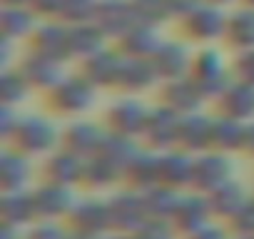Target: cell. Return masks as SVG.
Instances as JSON below:
<instances>
[{"instance_id":"cell-1","label":"cell","mask_w":254,"mask_h":239,"mask_svg":"<svg viewBox=\"0 0 254 239\" xmlns=\"http://www.w3.org/2000/svg\"><path fill=\"white\" fill-rule=\"evenodd\" d=\"M95 82L82 77H63L53 87V107L63 115H80L95 102Z\"/></svg>"},{"instance_id":"cell-2","label":"cell","mask_w":254,"mask_h":239,"mask_svg":"<svg viewBox=\"0 0 254 239\" xmlns=\"http://www.w3.org/2000/svg\"><path fill=\"white\" fill-rule=\"evenodd\" d=\"M13 137H15V145H18L20 152L43 155L58 142V130L48 117L30 115V117H20L18 130H15Z\"/></svg>"},{"instance_id":"cell-3","label":"cell","mask_w":254,"mask_h":239,"mask_svg":"<svg viewBox=\"0 0 254 239\" xmlns=\"http://www.w3.org/2000/svg\"><path fill=\"white\" fill-rule=\"evenodd\" d=\"M110 209V224L120 232H137L147 219V204H145V194L137 192H120L107 202Z\"/></svg>"},{"instance_id":"cell-4","label":"cell","mask_w":254,"mask_h":239,"mask_svg":"<svg viewBox=\"0 0 254 239\" xmlns=\"http://www.w3.org/2000/svg\"><path fill=\"white\" fill-rule=\"evenodd\" d=\"M192 80L199 85L204 97H222L224 90L232 85L227 80V70L222 62V55L214 50H204L192 62Z\"/></svg>"},{"instance_id":"cell-5","label":"cell","mask_w":254,"mask_h":239,"mask_svg":"<svg viewBox=\"0 0 254 239\" xmlns=\"http://www.w3.org/2000/svg\"><path fill=\"white\" fill-rule=\"evenodd\" d=\"M234 165L227 155L222 152H204L194 160V175H192V184L199 187L202 192H214L217 187H222L224 182L232 179Z\"/></svg>"},{"instance_id":"cell-6","label":"cell","mask_w":254,"mask_h":239,"mask_svg":"<svg viewBox=\"0 0 254 239\" xmlns=\"http://www.w3.org/2000/svg\"><path fill=\"white\" fill-rule=\"evenodd\" d=\"M180 122H182V115H180L177 110H172L170 105H162V107L150 110L142 135L150 140L152 147L165 150V147H172V145L177 142Z\"/></svg>"},{"instance_id":"cell-7","label":"cell","mask_w":254,"mask_h":239,"mask_svg":"<svg viewBox=\"0 0 254 239\" xmlns=\"http://www.w3.org/2000/svg\"><path fill=\"white\" fill-rule=\"evenodd\" d=\"M95 23L102 28L105 35L122 38L132 25H137L132 0H97Z\"/></svg>"},{"instance_id":"cell-8","label":"cell","mask_w":254,"mask_h":239,"mask_svg":"<svg viewBox=\"0 0 254 239\" xmlns=\"http://www.w3.org/2000/svg\"><path fill=\"white\" fill-rule=\"evenodd\" d=\"M147 110L137 102V100H120L107 110V120L115 132H122L127 137H135L140 132H145V122H147Z\"/></svg>"},{"instance_id":"cell-9","label":"cell","mask_w":254,"mask_h":239,"mask_svg":"<svg viewBox=\"0 0 254 239\" xmlns=\"http://www.w3.org/2000/svg\"><path fill=\"white\" fill-rule=\"evenodd\" d=\"M165 105H170L172 110H177L180 115H190L197 112L204 102V92L199 90V85L192 77H177V80H167L165 90H162Z\"/></svg>"},{"instance_id":"cell-10","label":"cell","mask_w":254,"mask_h":239,"mask_svg":"<svg viewBox=\"0 0 254 239\" xmlns=\"http://www.w3.org/2000/svg\"><path fill=\"white\" fill-rule=\"evenodd\" d=\"M23 77L30 82V87H43V90H53L60 80H63V67L60 60L48 58L43 53H33L23 60L20 65Z\"/></svg>"},{"instance_id":"cell-11","label":"cell","mask_w":254,"mask_h":239,"mask_svg":"<svg viewBox=\"0 0 254 239\" xmlns=\"http://www.w3.org/2000/svg\"><path fill=\"white\" fill-rule=\"evenodd\" d=\"M33 202H35V212H38L40 219H55V217H60L65 212H72V207H75L70 187L55 184V182L43 184L33 194Z\"/></svg>"},{"instance_id":"cell-12","label":"cell","mask_w":254,"mask_h":239,"mask_svg":"<svg viewBox=\"0 0 254 239\" xmlns=\"http://www.w3.org/2000/svg\"><path fill=\"white\" fill-rule=\"evenodd\" d=\"M185 28L192 38L197 40H214L222 33H227V18L222 15V10L217 5H199L194 13L187 15Z\"/></svg>"},{"instance_id":"cell-13","label":"cell","mask_w":254,"mask_h":239,"mask_svg":"<svg viewBox=\"0 0 254 239\" xmlns=\"http://www.w3.org/2000/svg\"><path fill=\"white\" fill-rule=\"evenodd\" d=\"M152 65H155L157 75L165 77V80L185 77V72L192 70L190 53H187V48L182 43H162L160 50L152 55Z\"/></svg>"},{"instance_id":"cell-14","label":"cell","mask_w":254,"mask_h":239,"mask_svg":"<svg viewBox=\"0 0 254 239\" xmlns=\"http://www.w3.org/2000/svg\"><path fill=\"white\" fill-rule=\"evenodd\" d=\"M212 122L214 120L190 112L182 115V122H180V135H177V145H182L187 152H199L204 147L212 145Z\"/></svg>"},{"instance_id":"cell-15","label":"cell","mask_w":254,"mask_h":239,"mask_svg":"<svg viewBox=\"0 0 254 239\" xmlns=\"http://www.w3.org/2000/svg\"><path fill=\"white\" fill-rule=\"evenodd\" d=\"M157 70L152 65V58H127L122 60V67H120V75H117V85L125 87L127 92H140V90H147L155 80H157Z\"/></svg>"},{"instance_id":"cell-16","label":"cell","mask_w":254,"mask_h":239,"mask_svg":"<svg viewBox=\"0 0 254 239\" xmlns=\"http://www.w3.org/2000/svg\"><path fill=\"white\" fill-rule=\"evenodd\" d=\"M209 214H214L209 199H204L199 194H190V197H182L180 199V207H177V212H175L172 219H175V227L180 232L194 234L197 229H202L207 224Z\"/></svg>"},{"instance_id":"cell-17","label":"cell","mask_w":254,"mask_h":239,"mask_svg":"<svg viewBox=\"0 0 254 239\" xmlns=\"http://www.w3.org/2000/svg\"><path fill=\"white\" fill-rule=\"evenodd\" d=\"M72 227L80 232H90V234H102L110 224V209L107 204H102L100 199H85V202H75L72 212H70Z\"/></svg>"},{"instance_id":"cell-18","label":"cell","mask_w":254,"mask_h":239,"mask_svg":"<svg viewBox=\"0 0 254 239\" xmlns=\"http://www.w3.org/2000/svg\"><path fill=\"white\" fill-rule=\"evenodd\" d=\"M70 28H63L60 23H48V25H40L35 33H33V43H35V53H43L48 58H55V60H65L70 58V38H67Z\"/></svg>"},{"instance_id":"cell-19","label":"cell","mask_w":254,"mask_h":239,"mask_svg":"<svg viewBox=\"0 0 254 239\" xmlns=\"http://www.w3.org/2000/svg\"><path fill=\"white\" fill-rule=\"evenodd\" d=\"M192 175H194V160H190L187 150L160 155V184L180 189L185 184H192Z\"/></svg>"},{"instance_id":"cell-20","label":"cell","mask_w":254,"mask_h":239,"mask_svg":"<svg viewBox=\"0 0 254 239\" xmlns=\"http://www.w3.org/2000/svg\"><path fill=\"white\" fill-rule=\"evenodd\" d=\"M105 132L92 122H72L65 130V147L80 157H92L100 152Z\"/></svg>"},{"instance_id":"cell-21","label":"cell","mask_w":254,"mask_h":239,"mask_svg":"<svg viewBox=\"0 0 254 239\" xmlns=\"http://www.w3.org/2000/svg\"><path fill=\"white\" fill-rule=\"evenodd\" d=\"M219 100H222V112L224 115L237 117V120H242V122L254 120V85L237 80L224 90V95Z\"/></svg>"},{"instance_id":"cell-22","label":"cell","mask_w":254,"mask_h":239,"mask_svg":"<svg viewBox=\"0 0 254 239\" xmlns=\"http://www.w3.org/2000/svg\"><path fill=\"white\" fill-rule=\"evenodd\" d=\"M82 170H85V157L65 150V152H58L48 160V167H45V177L48 182H55V184H75L82 179Z\"/></svg>"},{"instance_id":"cell-23","label":"cell","mask_w":254,"mask_h":239,"mask_svg":"<svg viewBox=\"0 0 254 239\" xmlns=\"http://www.w3.org/2000/svg\"><path fill=\"white\" fill-rule=\"evenodd\" d=\"M120 43L127 58H152L162 45V40L157 38V30L152 25H140V23L127 30L120 38Z\"/></svg>"},{"instance_id":"cell-24","label":"cell","mask_w":254,"mask_h":239,"mask_svg":"<svg viewBox=\"0 0 254 239\" xmlns=\"http://www.w3.org/2000/svg\"><path fill=\"white\" fill-rule=\"evenodd\" d=\"M122 55L110 53V50H100L90 58H85V77L95 85H117V75L122 67Z\"/></svg>"},{"instance_id":"cell-25","label":"cell","mask_w":254,"mask_h":239,"mask_svg":"<svg viewBox=\"0 0 254 239\" xmlns=\"http://www.w3.org/2000/svg\"><path fill=\"white\" fill-rule=\"evenodd\" d=\"M67 38H70V55L90 58V55H95V53L102 50L107 35L102 33V28L97 23H90L87 20V23L72 25L70 33H67Z\"/></svg>"},{"instance_id":"cell-26","label":"cell","mask_w":254,"mask_h":239,"mask_svg":"<svg viewBox=\"0 0 254 239\" xmlns=\"http://www.w3.org/2000/svg\"><path fill=\"white\" fill-rule=\"evenodd\" d=\"M137 145L132 142V137H127L122 132H112V135H105L102 145H100V157H105L112 167H117L120 172L127 170V165H130L137 155Z\"/></svg>"},{"instance_id":"cell-27","label":"cell","mask_w":254,"mask_h":239,"mask_svg":"<svg viewBox=\"0 0 254 239\" xmlns=\"http://www.w3.org/2000/svg\"><path fill=\"white\" fill-rule=\"evenodd\" d=\"M247 140V125L237 117H219L212 122V145L219 147L222 152H232L237 147H244Z\"/></svg>"},{"instance_id":"cell-28","label":"cell","mask_w":254,"mask_h":239,"mask_svg":"<svg viewBox=\"0 0 254 239\" xmlns=\"http://www.w3.org/2000/svg\"><path fill=\"white\" fill-rule=\"evenodd\" d=\"M0 214H3V222L10 224V227H23V224L33 222L38 217L33 194H23L20 189L18 192H5L3 204H0Z\"/></svg>"},{"instance_id":"cell-29","label":"cell","mask_w":254,"mask_h":239,"mask_svg":"<svg viewBox=\"0 0 254 239\" xmlns=\"http://www.w3.org/2000/svg\"><path fill=\"white\" fill-rule=\"evenodd\" d=\"M247 194H244V187L234 179L224 182L222 187H217L214 192H209V204H212V212L219 214V217H234L244 204H247Z\"/></svg>"},{"instance_id":"cell-30","label":"cell","mask_w":254,"mask_h":239,"mask_svg":"<svg viewBox=\"0 0 254 239\" xmlns=\"http://www.w3.org/2000/svg\"><path fill=\"white\" fill-rule=\"evenodd\" d=\"M180 192L175 187L167 184H155L150 189H145V204H147V214L155 219H172L177 207H180Z\"/></svg>"},{"instance_id":"cell-31","label":"cell","mask_w":254,"mask_h":239,"mask_svg":"<svg viewBox=\"0 0 254 239\" xmlns=\"http://www.w3.org/2000/svg\"><path fill=\"white\" fill-rule=\"evenodd\" d=\"M127 177L130 182L140 189H150L155 184H160V155L152 152H137L135 160L127 165Z\"/></svg>"},{"instance_id":"cell-32","label":"cell","mask_w":254,"mask_h":239,"mask_svg":"<svg viewBox=\"0 0 254 239\" xmlns=\"http://www.w3.org/2000/svg\"><path fill=\"white\" fill-rule=\"evenodd\" d=\"M0 177H3V189L5 192H18L28 184L30 179V162L25 152H5L3 155V167H0Z\"/></svg>"},{"instance_id":"cell-33","label":"cell","mask_w":254,"mask_h":239,"mask_svg":"<svg viewBox=\"0 0 254 239\" xmlns=\"http://www.w3.org/2000/svg\"><path fill=\"white\" fill-rule=\"evenodd\" d=\"M229 43L239 50H252L254 48V8H244L234 13L227 20V33Z\"/></svg>"},{"instance_id":"cell-34","label":"cell","mask_w":254,"mask_h":239,"mask_svg":"<svg viewBox=\"0 0 254 239\" xmlns=\"http://www.w3.org/2000/svg\"><path fill=\"white\" fill-rule=\"evenodd\" d=\"M33 33V13H28L20 5H5L3 10V38H23Z\"/></svg>"},{"instance_id":"cell-35","label":"cell","mask_w":254,"mask_h":239,"mask_svg":"<svg viewBox=\"0 0 254 239\" xmlns=\"http://www.w3.org/2000/svg\"><path fill=\"white\" fill-rule=\"evenodd\" d=\"M120 175L117 167H112L105 157L92 155L85 157V170H82V182H87L90 187H107L110 182H115V177Z\"/></svg>"},{"instance_id":"cell-36","label":"cell","mask_w":254,"mask_h":239,"mask_svg":"<svg viewBox=\"0 0 254 239\" xmlns=\"http://www.w3.org/2000/svg\"><path fill=\"white\" fill-rule=\"evenodd\" d=\"M132 10H135V20L140 25L157 28L160 23H165L170 18L167 0H132Z\"/></svg>"},{"instance_id":"cell-37","label":"cell","mask_w":254,"mask_h":239,"mask_svg":"<svg viewBox=\"0 0 254 239\" xmlns=\"http://www.w3.org/2000/svg\"><path fill=\"white\" fill-rule=\"evenodd\" d=\"M95 10H97V0H63L58 18H63L65 23H87L95 20Z\"/></svg>"},{"instance_id":"cell-38","label":"cell","mask_w":254,"mask_h":239,"mask_svg":"<svg viewBox=\"0 0 254 239\" xmlns=\"http://www.w3.org/2000/svg\"><path fill=\"white\" fill-rule=\"evenodd\" d=\"M28 87L30 82L23 77V72H10L5 70L3 72V80H0V97H3L5 105H15V102H23V97L28 95Z\"/></svg>"},{"instance_id":"cell-39","label":"cell","mask_w":254,"mask_h":239,"mask_svg":"<svg viewBox=\"0 0 254 239\" xmlns=\"http://www.w3.org/2000/svg\"><path fill=\"white\" fill-rule=\"evenodd\" d=\"M135 239H172V227L167 219H155L150 217L137 232Z\"/></svg>"},{"instance_id":"cell-40","label":"cell","mask_w":254,"mask_h":239,"mask_svg":"<svg viewBox=\"0 0 254 239\" xmlns=\"http://www.w3.org/2000/svg\"><path fill=\"white\" fill-rule=\"evenodd\" d=\"M232 227L239 237H254V199L247 202L234 217H232Z\"/></svg>"},{"instance_id":"cell-41","label":"cell","mask_w":254,"mask_h":239,"mask_svg":"<svg viewBox=\"0 0 254 239\" xmlns=\"http://www.w3.org/2000/svg\"><path fill=\"white\" fill-rule=\"evenodd\" d=\"M234 72L242 82L254 85V48L252 50H242V55L234 62Z\"/></svg>"},{"instance_id":"cell-42","label":"cell","mask_w":254,"mask_h":239,"mask_svg":"<svg viewBox=\"0 0 254 239\" xmlns=\"http://www.w3.org/2000/svg\"><path fill=\"white\" fill-rule=\"evenodd\" d=\"M25 239H67V232H63L58 224H53L50 219H45L40 227H35Z\"/></svg>"},{"instance_id":"cell-43","label":"cell","mask_w":254,"mask_h":239,"mask_svg":"<svg viewBox=\"0 0 254 239\" xmlns=\"http://www.w3.org/2000/svg\"><path fill=\"white\" fill-rule=\"evenodd\" d=\"M202 5V0H167L170 15H190Z\"/></svg>"},{"instance_id":"cell-44","label":"cell","mask_w":254,"mask_h":239,"mask_svg":"<svg viewBox=\"0 0 254 239\" xmlns=\"http://www.w3.org/2000/svg\"><path fill=\"white\" fill-rule=\"evenodd\" d=\"M18 122H20V115H15L13 105H5L3 107V135L5 137H13L15 130H18Z\"/></svg>"},{"instance_id":"cell-45","label":"cell","mask_w":254,"mask_h":239,"mask_svg":"<svg viewBox=\"0 0 254 239\" xmlns=\"http://www.w3.org/2000/svg\"><path fill=\"white\" fill-rule=\"evenodd\" d=\"M192 239H227V234L219 229V227H212V224H204L202 229H197L194 234H190Z\"/></svg>"},{"instance_id":"cell-46","label":"cell","mask_w":254,"mask_h":239,"mask_svg":"<svg viewBox=\"0 0 254 239\" xmlns=\"http://www.w3.org/2000/svg\"><path fill=\"white\" fill-rule=\"evenodd\" d=\"M33 3V8L35 10H40V13H48V15H58V10H60V3L63 0H30Z\"/></svg>"},{"instance_id":"cell-47","label":"cell","mask_w":254,"mask_h":239,"mask_svg":"<svg viewBox=\"0 0 254 239\" xmlns=\"http://www.w3.org/2000/svg\"><path fill=\"white\" fill-rule=\"evenodd\" d=\"M244 147H247L249 152H254V120L247 125V140H244Z\"/></svg>"},{"instance_id":"cell-48","label":"cell","mask_w":254,"mask_h":239,"mask_svg":"<svg viewBox=\"0 0 254 239\" xmlns=\"http://www.w3.org/2000/svg\"><path fill=\"white\" fill-rule=\"evenodd\" d=\"M3 239H23V237H20V227H10V224H5V229H3Z\"/></svg>"},{"instance_id":"cell-49","label":"cell","mask_w":254,"mask_h":239,"mask_svg":"<svg viewBox=\"0 0 254 239\" xmlns=\"http://www.w3.org/2000/svg\"><path fill=\"white\" fill-rule=\"evenodd\" d=\"M67 239H102V237H100V234H90V232H80V229H75V232L67 234Z\"/></svg>"},{"instance_id":"cell-50","label":"cell","mask_w":254,"mask_h":239,"mask_svg":"<svg viewBox=\"0 0 254 239\" xmlns=\"http://www.w3.org/2000/svg\"><path fill=\"white\" fill-rule=\"evenodd\" d=\"M8 5H23V3H30V0H5Z\"/></svg>"},{"instance_id":"cell-51","label":"cell","mask_w":254,"mask_h":239,"mask_svg":"<svg viewBox=\"0 0 254 239\" xmlns=\"http://www.w3.org/2000/svg\"><path fill=\"white\" fill-rule=\"evenodd\" d=\"M207 3H212V5H224V3H232V0H207Z\"/></svg>"},{"instance_id":"cell-52","label":"cell","mask_w":254,"mask_h":239,"mask_svg":"<svg viewBox=\"0 0 254 239\" xmlns=\"http://www.w3.org/2000/svg\"><path fill=\"white\" fill-rule=\"evenodd\" d=\"M107 239H135V237H125V234H120V237H107Z\"/></svg>"},{"instance_id":"cell-53","label":"cell","mask_w":254,"mask_h":239,"mask_svg":"<svg viewBox=\"0 0 254 239\" xmlns=\"http://www.w3.org/2000/svg\"><path fill=\"white\" fill-rule=\"evenodd\" d=\"M247 5H249V8H254V0H247Z\"/></svg>"},{"instance_id":"cell-54","label":"cell","mask_w":254,"mask_h":239,"mask_svg":"<svg viewBox=\"0 0 254 239\" xmlns=\"http://www.w3.org/2000/svg\"><path fill=\"white\" fill-rule=\"evenodd\" d=\"M239 239H254V237H239Z\"/></svg>"}]
</instances>
